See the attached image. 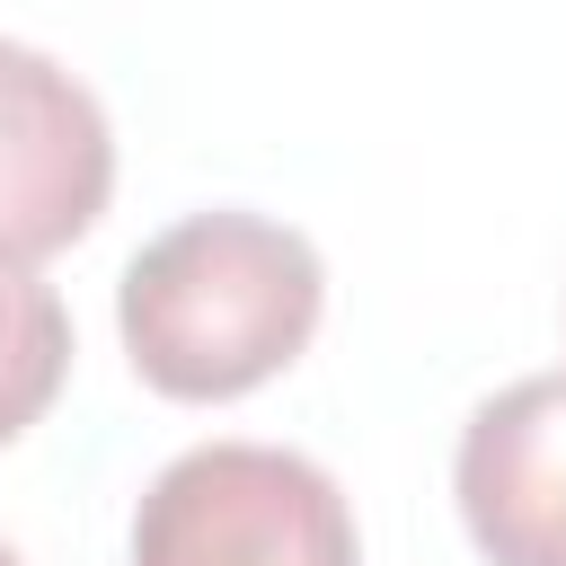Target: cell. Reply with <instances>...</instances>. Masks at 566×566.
I'll return each instance as SVG.
<instances>
[{"label": "cell", "instance_id": "obj_4", "mask_svg": "<svg viewBox=\"0 0 566 566\" xmlns=\"http://www.w3.org/2000/svg\"><path fill=\"white\" fill-rule=\"evenodd\" d=\"M451 486L486 566H566V371L495 389L460 424Z\"/></svg>", "mask_w": 566, "mask_h": 566}, {"label": "cell", "instance_id": "obj_1", "mask_svg": "<svg viewBox=\"0 0 566 566\" xmlns=\"http://www.w3.org/2000/svg\"><path fill=\"white\" fill-rule=\"evenodd\" d=\"M327 301L318 248L274 212H186L159 230L115 292V327L133 371L159 398H239L274 380Z\"/></svg>", "mask_w": 566, "mask_h": 566}, {"label": "cell", "instance_id": "obj_6", "mask_svg": "<svg viewBox=\"0 0 566 566\" xmlns=\"http://www.w3.org/2000/svg\"><path fill=\"white\" fill-rule=\"evenodd\" d=\"M0 566H18V548H0Z\"/></svg>", "mask_w": 566, "mask_h": 566}, {"label": "cell", "instance_id": "obj_5", "mask_svg": "<svg viewBox=\"0 0 566 566\" xmlns=\"http://www.w3.org/2000/svg\"><path fill=\"white\" fill-rule=\"evenodd\" d=\"M71 371V310L35 265H0V442H18Z\"/></svg>", "mask_w": 566, "mask_h": 566}, {"label": "cell", "instance_id": "obj_2", "mask_svg": "<svg viewBox=\"0 0 566 566\" xmlns=\"http://www.w3.org/2000/svg\"><path fill=\"white\" fill-rule=\"evenodd\" d=\"M133 566H363L354 504L283 442H195L133 513Z\"/></svg>", "mask_w": 566, "mask_h": 566}, {"label": "cell", "instance_id": "obj_3", "mask_svg": "<svg viewBox=\"0 0 566 566\" xmlns=\"http://www.w3.org/2000/svg\"><path fill=\"white\" fill-rule=\"evenodd\" d=\"M115 186L106 106L35 44L0 35V265L71 248Z\"/></svg>", "mask_w": 566, "mask_h": 566}]
</instances>
